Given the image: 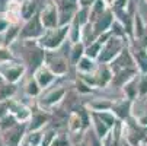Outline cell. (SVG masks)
<instances>
[{"label":"cell","mask_w":147,"mask_h":146,"mask_svg":"<svg viewBox=\"0 0 147 146\" xmlns=\"http://www.w3.org/2000/svg\"><path fill=\"white\" fill-rule=\"evenodd\" d=\"M39 13V5L36 0H20V18L24 22L32 19Z\"/></svg>","instance_id":"44dd1931"},{"label":"cell","mask_w":147,"mask_h":146,"mask_svg":"<svg viewBox=\"0 0 147 146\" xmlns=\"http://www.w3.org/2000/svg\"><path fill=\"white\" fill-rule=\"evenodd\" d=\"M7 114H10L9 101H3V102H0V120H2L3 117H6Z\"/></svg>","instance_id":"f6af8a7d"},{"label":"cell","mask_w":147,"mask_h":146,"mask_svg":"<svg viewBox=\"0 0 147 146\" xmlns=\"http://www.w3.org/2000/svg\"><path fill=\"white\" fill-rule=\"evenodd\" d=\"M144 2H146V3H147V0H144Z\"/></svg>","instance_id":"11a10c76"},{"label":"cell","mask_w":147,"mask_h":146,"mask_svg":"<svg viewBox=\"0 0 147 146\" xmlns=\"http://www.w3.org/2000/svg\"><path fill=\"white\" fill-rule=\"evenodd\" d=\"M133 107H134V101L127 99V98H121L115 99L114 105H112V113L119 121H127L133 117Z\"/></svg>","instance_id":"4fadbf2b"},{"label":"cell","mask_w":147,"mask_h":146,"mask_svg":"<svg viewBox=\"0 0 147 146\" xmlns=\"http://www.w3.org/2000/svg\"><path fill=\"white\" fill-rule=\"evenodd\" d=\"M2 80H5V79H3V76H2V73H0V82H2Z\"/></svg>","instance_id":"816d5d0a"},{"label":"cell","mask_w":147,"mask_h":146,"mask_svg":"<svg viewBox=\"0 0 147 146\" xmlns=\"http://www.w3.org/2000/svg\"><path fill=\"white\" fill-rule=\"evenodd\" d=\"M102 47H103V43H100L99 39H95L93 43H90V44H88L86 45V53H85V56L86 57H89V58H92V60H99V56H100V53H102Z\"/></svg>","instance_id":"e575fe53"},{"label":"cell","mask_w":147,"mask_h":146,"mask_svg":"<svg viewBox=\"0 0 147 146\" xmlns=\"http://www.w3.org/2000/svg\"><path fill=\"white\" fill-rule=\"evenodd\" d=\"M24 94L28 96V98H32V99H38L41 96V94H42V88L39 86V83L36 82V79L32 76H28L26 80L24 82Z\"/></svg>","instance_id":"cb8c5ba5"},{"label":"cell","mask_w":147,"mask_h":146,"mask_svg":"<svg viewBox=\"0 0 147 146\" xmlns=\"http://www.w3.org/2000/svg\"><path fill=\"white\" fill-rule=\"evenodd\" d=\"M57 134H58L57 129H53L51 127V129L44 130V134H42V139H41L39 146H51L53 142H54V139L57 137Z\"/></svg>","instance_id":"74e56055"},{"label":"cell","mask_w":147,"mask_h":146,"mask_svg":"<svg viewBox=\"0 0 147 146\" xmlns=\"http://www.w3.org/2000/svg\"><path fill=\"white\" fill-rule=\"evenodd\" d=\"M66 126H67V132L71 137L77 136V134H83V124H82V120L76 111H71L69 114Z\"/></svg>","instance_id":"d4e9b609"},{"label":"cell","mask_w":147,"mask_h":146,"mask_svg":"<svg viewBox=\"0 0 147 146\" xmlns=\"http://www.w3.org/2000/svg\"><path fill=\"white\" fill-rule=\"evenodd\" d=\"M140 72L137 67H130V69H122L114 73L112 82H111V86L117 88V89H122V86L125 83H128L131 79H134L136 76H138Z\"/></svg>","instance_id":"d6986e66"},{"label":"cell","mask_w":147,"mask_h":146,"mask_svg":"<svg viewBox=\"0 0 147 146\" xmlns=\"http://www.w3.org/2000/svg\"><path fill=\"white\" fill-rule=\"evenodd\" d=\"M53 113L44 111L36 107V110H32V117L28 123V132H42L44 127H47L51 123Z\"/></svg>","instance_id":"8fae6325"},{"label":"cell","mask_w":147,"mask_h":146,"mask_svg":"<svg viewBox=\"0 0 147 146\" xmlns=\"http://www.w3.org/2000/svg\"><path fill=\"white\" fill-rule=\"evenodd\" d=\"M9 26H10V24H9V20L5 18V15H0V34H3Z\"/></svg>","instance_id":"bcb514c9"},{"label":"cell","mask_w":147,"mask_h":146,"mask_svg":"<svg viewBox=\"0 0 147 146\" xmlns=\"http://www.w3.org/2000/svg\"><path fill=\"white\" fill-rule=\"evenodd\" d=\"M88 145H89V146H103L102 139H99L93 132H92V133H90V136L88 137Z\"/></svg>","instance_id":"ee69618b"},{"label":"cell","mask_w":147,"mask_h":146,"mask_svg":"<svg viewBox=\"0 0 147 146\" xmlns=\"http://www.w3.org/2000/svg\"><path fill=\"white\" fill-rule=\"evenodd\" d=\"M90 113H92V111H90ZM111 130H112V129H111L96 113H92V132H93L99 139H103Z\"/></svg>","instance_id":"484cf974"},{"label":"cell","mask_w":147,"mask_h":146,"mask_svg":"<svg viewBox=\"0 0 147 146\" xmlns=\"http://www.w3.org/2000/svg\"><path fill=\"white\" fill-rule=\"evenodd\" d=\"M131 41L130 39H125V38H119V37H115V35H111L107 43L103 44L102 47V53L99 56V60L98 63H102V65H109L112 61L124 51L125 47L130 45Z\"/></svg>","instance_id":"3957f363"},{"label":"cell","mask_w":147,"mask_h":146,"mask_svg":"<svg viewBox=\"0 0 147 146\" xmlns=\"http://www.w3.org/2000/svg\"><path fill=\"white\" fill-rule=\"evenodd\" d=\"M55 5L58 9V16H60V26L70 25L76 13L82 7L79 0H55Z\"/></svg>","instance_id":"52a82bcc"},{"label":"cell","mask_w":147,"mask_h":146,"mask_svg":"<svg viewBox=\"0 0 147 146\" xmlns=\"http://www.w3.org/2000/svg\"><path fill=\"white\" fill-rule=\"evenodd\" d=\"M138 76H136L134 79H131L128 83H125V85L122 86L121 91H122L124 98L131 99V101H137L138 99Z\"/></svg>","instance_id":"f1b7e54d"},{"label":"cell","mask_w":147,"mask_h":146,"mask_svg":"<svg viewBox=\"0 0 147 146\" xmlns=\"http://www.w3.org/2000/svg\"><path fill=\"white\" fill-rule=\"evenodd\" d=\"M85 105L92 113H105V111H111L112 110L114 99H109V98H93L89 102H86Z\"/></svg>","instance_id":"7402d4cb"},{"label":"cell","mask_w":147,"mask_h":146,"mask_svg":"<svg viewBox=\"0 0 147 146\" xmlns=\"http://www.w3.org/2000/svg\"><path fill=\"white\" fill-rule=\"evenodd\" d=\"M146 28H147V24L146 20L143 19L141 13L137 10L136 15H134V24H133V39L136 41H140L146 32Z\"/></svg>","instance_id":"4dcf8cb0"},{"label":"cell","mask_w":147,"mask_h":146,"mask_svg":"<svg viewBox=\"0 0 147 146\" xmlns=\"http://www.w3.org/2000/svg\"><path fill=\"white\" fill-rule=\"evenodd\" d=\"M103 146H122L124 145V134H122V121H119L117 126L102 139Z\"/></svg>","instance_id":"ffe728a7"},{"label":"cell","mask_w":147,"mask_h":146,"mask_svg":"<svg viewBox=\"0 0 147 146\" xmlns=\"http://www.w3.org/2000/svg\"><path fill=\"white\" fill-rule=\"evenodd\" d=\"M16 94H18V85L10 83L7 80H2V82H0V102L13 99Z\"/></svg>","instance_id":"f546056e"},{"label":"cell","mask_w":147,"mask_h":146,"mask_svg":"<svg viewBox=\"0 0 147 146\" xmlns=\"http://www.w3.org/2000/svg\"><path fill=\"white\" fill-rule=\"evenodd\" d=\"M15 124H18V120L15 118L13 114H7L6 117H3L0 120V133H3L6 130H9L10 127H13Z\"/></svg>","instance_id":"f35d334b"},{"label":"cell","mask_w":147,"mask_h":146,"mask_svg":"<svg viewBox=\"0 0 147 146\" xmlns=\"http://www.w3.org/2000/svg\"><path fill=\"white\" fill-rule=\"evenodd\" d=\"M130 2H131V0H115V5H114L112 10L114 12H117V10H125V9L128 7Z\"/></svg>","instance_id":"7bdbcfd3"},{"label":"cell","mask_w":147,"mask_h":146,"mask_svg":"<svg viewBox=\"0 0 147 146\" xmlns=\"http://www.w3.org/2000/svg\"><path fill=\"white\" fill-rule=\"evenodd\" d=\"M124 146H130V145H127V143H125V142H124Z\"/></svg>","instance_id":"f5cc1de1"},{"label":"cell","mask_w":147,"mask_h":146,"mask_svg":"<svg viewBox=\"0 0 147 146\" xmlns=\"http://www.w3.org/2000/svg\"><path fill=\"white\" fill-rule=\"evenodd\" d=\"M133 118L137 121L138 126H141V127L147 129V108H146V110H143V111H138L137 114H134V115H133Z\"/></svg>","instance_id":"b9f144b4"},{"label":"cell","mask_w":147,"mask_h":146,"mask_svg":"<svg viewBox=\"0 0 147 146\" xmlns=\"http://www.w3.org/2000/svg\"><path fill=\"white\" fill-rule=\"evenodd\" d=\"M80 120H82V124H83V134H85L89 129H92V113L90 110L86 107V105H79L76 110H74Z\"/></svg>","instance_id":"1f68e13d"},{"label":"cell","mask_w":147,"mask_h":146,"mask_svg":"<svg viewBox=\"0 0 147 146\" xmlns=\"http://www.w3.org/2000/svg\"><path fill=\"white\" fill-rule=\"evenodd\" d=\"M45 65L51 69V72L57 76V77H63L69 73L70 69V60L60 54L58 51H47L45 56Z\"/></svg>","instance_id":"8992f818"},{"label":"cell","mask_w":147,"mask_h":146,"mask_svg":"<svg viewBox=\"0 0 147 146\" xmlns=\"http://www.w3.org/2000/svg\"><path fill=\"white\" fill-rule=\"evenodd\" d=\"M103 3L107 5L109 9H112V7H114V5H115V0H103Z\"/></svg>","instance_id":"681fc988"},{"label":"cell","mask_w":147,"mask_h":146,"mask_svg":"<svg viewBox=\"0 0 147 146\" xmlns=\"http://www.w3.org/2000/svg\"><path fill=\"white\" fill-rule=\"evenodd\" d=\"M130 51L134 57L136 66L138 69L140 73H147V48H144L143 45H140L137 41H131L130 43Z\"/></svg>","instance_id":"2e32d148"},{"label":"cell","mask_w":147,"mask_h":146,"mask_svg":"<svg viewBox=\"0 0 147 146\" xmlns=\"http://www.w3.org/2000/svg\"><path fill=\"white\" fill-rule=\"evenodd\" d=\"M69 34H70V25L47 29L45 34L41 37V39H38V44L45 51H58L63 47V44L69 39Z\"/></svg>","instance_id":"7a4b0ae2"},{"label":"cell","mask_w":147,"mask_h":146,"mask_svg":"<svg viewBox=\"0 0 147 146\" xmlns=\"http://www.w3.org/2000/svg\"><path fill=\"white\" fill-rule=\"evenodd\" d=\"M95 77H96V89H105V88L111 86L114 72H112L109 65L99 63V66H98V69L95 72Z\"/></svg>","instance_id":"ac0fdd59"},{"label":"cell","mask_w":147,"mask_h":146,"mask_svg":"<svg viewBox=\"0 0 147 146\" xmlns=\"http://www.w3.org/2000/svg\"><path fill=\"white\" fill-rule=\"evenodd\" d=\"M74 86H76V91L79 95H89L93 92V88L90 85H88V83L83 80L80 76L76 77V82H74Z\"/></svg>","instance_id":"8d00e7d4"},{"label":"cell","mask_w":147,"mask_h":146,"mask_svg":"<svg viewBox=\"0 0 147 146\" xmlns=\"http://www.w3.org/2000/svg\"><path fill=\"white\" fill-rule=\"evenodd\" d=\"M67 95V89L66 86L58 85V86H51L48 89H45L41 96L36 99V107L44 110V111H53L55 107H58L63 102V99Z\"/></svg>","instance_id":"277c9868"},{"label":"cell","mask_w":147,"mask_h":146,"mask_svg":"<svg viewBox=\"0 0 147 146\" xmlns=\"http://www.w3.org/2000/svg\"><path fill=\"white\" fill-rule=\"evenodd\" d=\"M89 24V7H80L79 12L76 13L73 22L70 24L71 26H76V28H85L86 25Z\"/></svg>","instance_id":"836d02e7"},{"label":"cell","mask_w":147,"mask_h":146,"mask_svg":"<svg viewBox=\"0 0 147 146\" xmlns=\"http://www.w3.org/2000/svg\"><path fill=\"white\" fill-rule=\"evenodd\" d=\"M109 7L103 3V0H96V2L89 7V22H95L96 19H99Z\"/></svg>","instance_id":"d6a6232c"},{"label":"cell","mask_w":147,"mask_h":146,"mask_svg":"<svg viewBox=\"0 0 147 146\" xmlns=\"http://www.w3.org/2000/svg\"><path fill=\"white\" fill-rule=\"evenodd\" d=\"M147 98V73H140L138 76V99Z\"/></svg>","instance_id":"ab89813d"},{"label":"cell","mask_w":147,"mask_h":146,"mask_svg":"<svg viewBox=\"0 0 147 146\" xmlns=\"http://www.w3.org/2000/svg\"><path fill=\"white\" fill-rule=\"evenodd\" d=\"M115 20V13L112 9H108L99 19H96L95 22H92V32H93V38L96 39L98 37L103 35L111 31L112 24Z\"/></svg>","instance_id":"7c38bea8"},{"label":"cell","mask_w":147,"mask_h":146,"mask_svg":"<svg viewBox=\"0 0 147 146\" xmlns=\"http://www.w3.org/2000/svg\"><path fill=\"white\" fill-rule=\"evenodd\" d=\"M39 16H41V20H42L45 29H54L60 26V16H58L55 0H45L42 9L39 10Z\"/></svg>","instance_id":"9c48e42d"},{"label":"cell","mask_w":147,"mask_h":146,"mask_svg":"<svg viewBox=\"0 0 147 146\" xmlns=\"http://www.w3.org/2000/svg\"><path fill=\"white\" fill-rule=\"evenodd\" d=\"M32 75H34V77L36 79V82L39 83V86L42 88V91H45V89L54 86L55 79H57V76L51 72V69H50L45 63H44L42 66H39Z\"/></svg>","instance_id":"9a60e30c"},{"label":"cell","mask_w":147,"mask_h":146,"mask_svg":"<svg viewBox=\"0 0 147 146\" xmlns=\"http://www.w3.org/2000/svg\"><path fill=\"white\" fill-rule=\"evenodd\" d=\"M51 146H73V140L67 133H58Z\"/></svg>","instance_id":"60d3db41"},{"label":"cell","mask_w":147,"mask_h":146,"mask_svg":"<svg viewBox=\"0 0 147 146\" xmlns=\"http://www.w3.org/2000/svg\"><path fill=\"white\" fill-rule=\"evenodd\" d=\"M9 108H10V114L15 115L18 123H29L32 117V108L28 107L26 104L13 98V99H9Z\"/></svg>","instance_id":"5bb4252c"},{"label":"cell","mask_w":147,"mask_h":146,"mask_svg":"<svg viewBox=\"0 0 147 146\" xmlns=\"http://www.w3.org/2000/svg\"><path fill=\"white\" fill-rule=\"evenodd\" d=\"M0 146H5V143H3V140H2V136H0Z\"/></svg>","instance_id":"f907efd6"},{"label":"cell","mask_w":147,"mask_h":146,"mask_svg":"<svg viewBox=\"0 0 147 146\" xmlns=\"http://www.w3.org/2000/svg\"><path fill=\"white\" fill-rule=\"evenodd\" d=\"M13 61H18V58H16L15 53L12 51V48L10 47H0V66L13 63Z\"/></svg>","instance_id":"d590c367"},{"label":"cell","mask_w":147,"mask_h":146,"mask_svg":"<svg viewBox=\"0 0 147 146\" xmlns=\"http://www.w3.org/2000/svg\"><path fill=\"white\" fill-rule=\"evenodd\" d=\"M134 41H136V39H134ZM137 43H138L140 45H143L144 48H147V28H146V32H144L143 38H141L140 41H137Z\"/></svg>","instance_id":"7dc6e473"},{"label":"cell","mask_w":147,"mask_h":146,"mask_svg":"<svg viewBox=\"0 0 147 146\" xmlns=\"http://www.w3.org/2000/svg\"><path fill=\"white\" fill-rule=\"evenodd\" d=\"M26 69L28 67L22 63V61H13V63L0 66V73H2L5 80L18 85V83L25 77Z\"/></svg>","instance_id":"30bf717a"},{"label":"cell","mask_w":147,"mask_h":146,"mask_svg":"<svg viewBox=\"0 0 147 146\" xmlns=\"http://www.w3.org/2000/svg\"><path fill=\"white\" fill-rule=\"evenodd\" d=\"M45 31L47 29H45L42 20H41V16L38 13L32 19L24 22V25L20 26L19 41H38L45 34Z\"/></svg>","instance_id":"5b68a950"},{"label":"cell","mask_w":147,"mask_h":146,"mask_svg":"<svg viewBox=\"0 0 147 146\" xmlns=\"http://www.w3.org/2000/svg\"><path fill=\"white\" fill-rule=\"evenodd\" d=\"M26 134H28V123H18L9 130L0 133L5 146H22Z\"/></svg>","instance_id":"ba28073f"},{"label":"cell","mask_w":147,"mask_h":146,"mask_svg":"<svg viewBox=\"0 0 147 146\" xmlns=\"http://www.w3.org/2000/svg\"><path fill=\"white\" fill-rule=\"evenodd\" d=\"M20 48H22V63L32 70V73L45 63L47 51L41 48L38 41H20Z\"/></svg>","instance_id":"6da1fadb"},{"label":"cell","mask_w":147,"mask_h":146,"mask_svg":"<svg viewBox=\"0 0 147 146\" xmlns=\"http://www.w3.org/2000/svg\"><path fill=\"white\" fill-rule=\"evenodd\" d=\"M73 146H89V145H88V140L80 139V140H73Z\"/></svg>","instance_id":"c3c4849f"},{"label":"cell","mask_w":147,"mask_h":146,"mask_svg":"<svg viewBox=\"0 0 147 146\" xmlns=\"http://www.w3.org/2000/svg\"><path fill=\"white\" fill-rule=\"evenodd\" d=\"M85 53H86V44L83 43V41L76 43V44H71V48H70V53H69L70 65L76 66L79 61L85 57Z\"/></svg>","instance_id":"83f0119b"},{"label":"cell","mask_w":147,"mask_h":146,"mask_svg":"<svg viewBox=\"0 0 147 146\" xmlns=\"http://www.w3.org/2000/svg\"><path fill=\"white\" fill-rule=\"evenodd\" d=\"M28 146H34V145H28Z\"/></svg>","instance_id":"db71d44e"},{"label":"cell","mask_w":147,"mask_h":146,"mask_svg":"<svg viewBox=\"0 0 147 146\" xmlns=\"http://www.w3.org/2000/svg\"><path fill=\"white\" fill-rule=\"evenodd\" d=\"M98 66H99V63L96 60H92V58L85 56L74 67L77 70V75H92V73L96 72Z\"/></svg>","instance_id":"4316f807"},{"label":"cell","mask_w":147,"mask_h":146,"mask_svg":"<svg viewBox=\"0 0 147 146\" xmlns=\"http://www.w3.org/2000/svg\"><path fill=\"white\" fill-rule=\"evenodd\" d=\"M112 72H118V70H122V69H130V67H137L136 66V61H134V57L130 51V45L125 47L124 51L112 61V63H109Z\"/></svg>","instance_id":"e0dca14e"},{"label":"cell","mask_w":147,"mask_h":146,"mask_svg":"<svg viewBox=\"0 0 147 146\" xmlns=\"http://www.w3.org/2000/svg\"><path fill=\"white\" fill-rule=\"evenodd\" d=\"M20 35V25H10L3 34H0V47H10Z\"/></svg>","instance_id":"603a6c76"}]
</instances>
